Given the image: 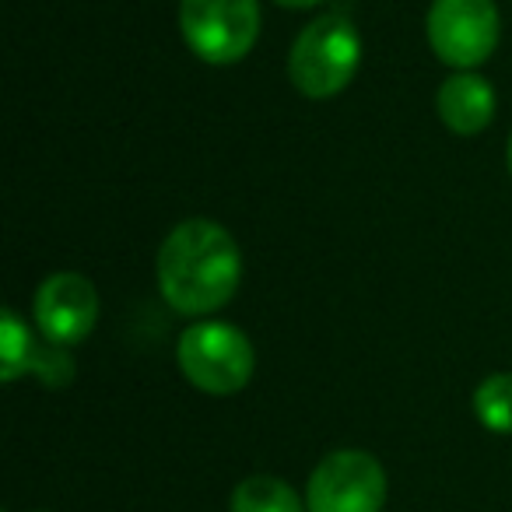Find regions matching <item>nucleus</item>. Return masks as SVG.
<instances>
[{
    "label": "nucleus",
    "mask_w": 512,
    "mask_h": 512,
    "mask_svg": "<svg viewBox=\"0 0 512 512\" xmlns=\"http://www.w3.org/2000/svg\"><path fill=\"white\" fill-rule=\"evenodd\" d=\"M242 278V253L232 232L211 218H186L158 249V292L176 313L211 316L232 302Z\"/></svg>",
    "instance_id": "nucleus-1"
},
{
    "label": "nucleus",
    "mask_w": 512,
    "mask_h": 512,
    "mask_svg": "<svg viewBox=\"0 0 512 512\" xmlns=\"http://www.w3.org/2000/svg\"><path fill=\"white\" fill-rule=\"evenodd\" d=\"M362 64V36L348 15L330 11L299 32L288 53V78L306 99H334L351 85Z\"/></svg>",
    "instance_id": "nucleus-2"
},
{
    "label": "nucleus",
    "mask_w": 512,
    "mask_h": 512,
    "mask_svg": "<svg viewBox=\"0 0 512 512\" xmlns=\"http://www.w3.org/2000/svg\"><path fill=\"white\" fill-rule=\"evenodd\" d=\"M179 369L197 390L211 397H232L246 390L256 372L253 341L235 323L225 320H200L183 330L179 337Z\"/></svg>",
    "instance_id": "nucleus-3"
},
{
    "label": "nucleus",
    "mask_w": 512,
    "mask_h": 512,
    "mask_svg": "<svg viewBox=\"0 0 512 512\" xmlns=\"http://www.w3.org/2000/svg\"><path fill=\"white\" fill-rule=\"evenodd\" d=\"M179 29L204 64H239L260 36L256 0H179Z\"/></svg>",
    "instance_id": "nucleus-4"
},
{
    "label": "nucleus",
    "mask_w": 512,
    "mask_h": 512,
    "mask_svg": "<svg viewBox=\"0 0 512 512\" xmlns=\"http://www.w3.org/2000/svg\"><path fill=\"white\" fill-rule=\"evenodd\" d=\"M428 46L446 67L474 71L502 39V18L495 0H432L428 8Z\"/></svg>",
    "instance_id": "nucleus-5"
},
{
    "label": "nucleus",
    "mask_w": 512,
    "mask_h": 512,
    "mask_svg": "<svg viewBox=\"0 0 512 512\" xmlns=\"http://www.w3.org/2000/svg\"><path fill=\"white\" fill-rule=\"evenodd\" d=\"M386 470L365 449H337L313 467L306 484L309 512H383Z\"/></svg>",
    "instance_id": "nucleus-6"
},
{
    "label": "nucleus",
    "mask_w": 512,
    "mask_h": 512,
    "mask_svg": "<svg viewBox=\"0 0 512 512\" xmlns=\"http://www.w3.org/2000/svg\"><path fill=\"white\" fill-rule=\"evenodd\" d=\"M99 292L78 271H57L36 292V327L50 344L74 348L95 330Z\"/></svg>",
    "instance_id": "nucleus-7"
},
{
    "label": "nucleus",
    "mask_w": 512,
    "mask_h": 512,
    "mask_svg": "<svg viewBox=\"0 0 512 512\" xmlns=\"http://www.w3.org/2000/svg\"><path fill=\"white\" fill-rule=\"evenodd\" d=\"M435 109L446 130L456 137H477L495 120V88L474 71H456L453 78L442 81L435 95Z\"/></svg>",
    "instance_id": "nucleus-8"
},
{
    "label": "nucleus",
    "mask_w": 512,
    "mask_h": 512,
    "mask_svg": "<svg viewBox=\"0 0 512 512\" xmlns=\"http://www.w3.org/2000/svg\"><path fill=\"white\" fill-rule=\"evenodd\" d=\"M39 355H43V344L36 341L29 323L15 309H4L0 313V379L15 383V379L36 372Z\"/></svg>",
    "instance_id": "nucleus-9"
},
{
    "label": "nucleus",
    "mask_w": 512,
    "mask_h": 512,
    "mask_svg": "<svg viewBox=\"0 0 512 512\" xmlns=\"http://www.w3.org/2000/svg\"><path fill=\"white\" fill-rule=\"evenodd\" d=\"M232 512H309L306 498L288 481L271 474H253L235 484L232 491Z\"/></svg>",
    "instance_id": "nucleus-10"
},
{
    "label": "nucleus",
    "mask_w": 512,
    "mask_h": 512,
    "mask_svg": "<svg viewBox=\"0 0 512 512\" xmlns=\"http://www.w3.org/2000/svg\"><path fill=\"white\" fill-rule=\"evenodd\" d=\"M474 414L488 432L512 435V372H495L477 386Z\"/></svg>",
    "instance_id": "nucleus-11"
},
{
    "label": "nucleus",
    "mask_w": 512,
    "mask_h": 512,
    "mask_svg": "<svg viewBox=\"0 0 512 512\" xmlns=\"http://www.w3.org/2000/svg\"><path fill=\"white\" fill-rule=\"evenodd\" d=\"M281 8H295V11H302V8H316V4H323V0H278Z\"/></svg>",
    "instance_id": "nucleus-12"
},
{
    "label": "nucleus",
    "mask_w": 512,
    "mask_h": 512,
    "mask_svg": "<svg viewBox=\"0 0 512 512\" xmlns=\"http://www.w3.org/2000/svg\"><path fill=\"white\" fill-rule=\"evenodd\" d=\"M509 172H512V141H509Z\"/></svg>",
    "instance_id": "nucleus-13"
}]
</instances>
